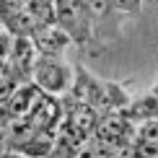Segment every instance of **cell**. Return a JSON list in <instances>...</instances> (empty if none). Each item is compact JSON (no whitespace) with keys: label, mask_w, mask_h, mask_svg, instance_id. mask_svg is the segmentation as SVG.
<instances>
[{"label":"cell","mask_w":158,"mask_h":158,"mask_svg":"<svg viewBox=\"0 0 158 158\" xmlns=\"http://www.w3.org/2000/svg\"><path fill=\"white\" fill-rule=\"evenodd\" d=\"M3 158H26V156H21V153H16V150H8Z\"/></svg>","instance_id":"5bb4252c"},{"label":"cell","mask_w":158,"mask_h":158,"mask_svg":"<svg viewBox=\"0 0 158 158\" xmlns=\"http://www.w3.org/2000/svg\"><path fill=\"white\" fill-rule=\"evenodd\" d=\"M106 3V16H130V13H140L143 0H104Z\"/></svg>","instance_id":"30bf717a"},{"label":"cell","mask_w":158,"mask_h":158,"mask_svg":"<svg viewBox=\"0 0 158 158\" xmlns=\"http://www.w3.org/2000/svg\"><path fill=\"white\" fill-rule=\"evenodd\" d=\"M18 10H23V0H0V23H5Z\"/></svg>","instance_id":"7c38bea8"},{"label":"cell","mask_w":158,"mask_h":158,"mask_svg":"<svg viewBox=\"0 0 158 158\" xmlns=\"http://www.w3.org/2000/svg\"><path fill=\"white\" fill-rule=\"evenodd\" d=\"M36 60V49L31 36H10V55H8V70L18 83L31 81V68Z\"/></svg>","instance_id":"8992f818"},{"label":"cell","mask_w":158,"mask_h":158,"mask_svg":"<svg viewBox=\"0 0 158 158\" xmlns=\"http://www.w3.org/2000/svg\"><path fill=\"white\" fill-rule=\"evenodd\" d=\"M91 140H96L109 153L122 156L135 140V124L122 111H106V114L98 117V124H96L94 135H91Z\"/></svg>","instance_id":"277c9868"},{"label":"cell","mask_w":158,"mask_h":158,"mask_svg":"<svg viewBox=\"0 0 158 158\" xmlns=\"http://www.w3.org/2000/svg\"><path fill=\"white\" fill-rule=\"evenodd\" d=\"M31 42H34L36 55H52V57H62L70 47L68 34L60 29L57 23H42L31 31Z\"/></svg>","instance_id":"52a82bcc"},{"label":"cell","mask_w":158,"mask_h":158,"mask_svg":"<svg viewBox=\"0 0 158 158\" xmlns=\"http://www.w3.org/2000/svg\"><path fill=\"white\" fill-rule=\"evenodd\" d=\"M124 117H127L132 124L137 122H145V119H153V117H158V96L150 91V94L140 96V98H130V104L124 109H119Z\"/></svg>","instance_id":"9c48e42d"},{"label":"cell","mask_w":158,"mask_h":158,"mask_svg":"<svg viewBox=\"0 0 158 158\" xmlns=\"http://www.w3.org/2000/svg\"><path fill=\"white\" fill-rule=\"evenodd\" d=\"M150 91H153V94L158 96V81H156V85H153V88H150Z\"/></svg>","instance_id":"9a60e30c"},{"label":"cell","mask_w":158,"mask_h":158,"mask_svg":"<svg viewBox=\"0 0 158 158\" xmlns=\"http://www.w3.org/2000/svg\"><path fill=\"white\" fill-rule=\"evenodd\" d=\"M75 104H88L96 111L106 114V111H119L130 104V94L122 83L114 81H101L94 73H88L85 65H73V85L65 94Z\"/></svg>","instance_id":"7a4b0ae2"},{"label":"cell","mask_w":158,"mask_h":158,"mask_svg":"<svg viewBox=\"0 0 158 158\" xmlns=\"http://www.w3.org/2000/svg\"><path fill=\"white\" fill-rule=\"evenodd\" d=\"M44 91L39 88L36 83H31V81H26L21 85H16V91L8 96V101L3 104V109L8 111V117H26L31 109H34V104H36V98L42 96Z\"/></svg>","instance_id":"ba28073f"},{"label":"cell","mask_w":158,"mask_h":158,"mask_svg":"<svg viewBox=\"0 0 158 158\" xmlns=\"http://www.w3.org/2000/svg\"><path fill=\"white\" fill-rule=\"evenodd\" d=\"M31 83H36L49 96H65L73 85V65L65 62V57L36 55L31 68Z\"/></svg>","instance_id":"3957f363"},{"label":"cell","mask_w":158,"mask_h":158,"mask_svg":"<svg viewBox=\"0 0 158 158\" xmlns=\"http://www.w3.org/2000/svg\"><path fill=\"white\" fill-rule=\"evenodd\" d=\"M62 98L60 96H49V94H42L36 98L34 109L26 114V119H29L31 124H34L36 130H42V132H47L49 137L57 135V127H60L62 122Z\"/></svg>","instance_id":"5b68a950"},{"label":"cell","mask_w":158,"mask_h":158,"mask_svg":"<svg viewBox=\"0 0 158 158\" xmlns=\"http://www.w3.org/2000/svg\"><path fill=\"white\" fill-rule=\"evenodd\" d=\"M135 140L137 143H158V117L135 124Z\"/></svg>","instance_id":"8fae6325"},{"label":"cell","mask_w":158,"mask_h":158,"mask_svg":"<svg viewBox=\"0 0 158 158\" xmlns=\"http://www.w3.org/2000/svg\"><path fill=\"white\" fill-rule=\"evenodd\" d=\"M8 55H10V34L0 31V73L8 68Z\"/></svg>","instance_id":"4fadbf2b"},{"label":"cell","mask_w":158,"mask_h":158,"mask_svg":"<svg viewBox=\"0 0 158 158\" xmlns=\"http://www.w3.org/2000/svg\"><path fill=\"white\" fill-rule=\"evenodd\" d=\"M101 18H106L104 0H55V23L68 34L70 44L94 55H101V44L94 34Z\"/></svg>","instance_id":"6da1fadb"}]
</instances>
